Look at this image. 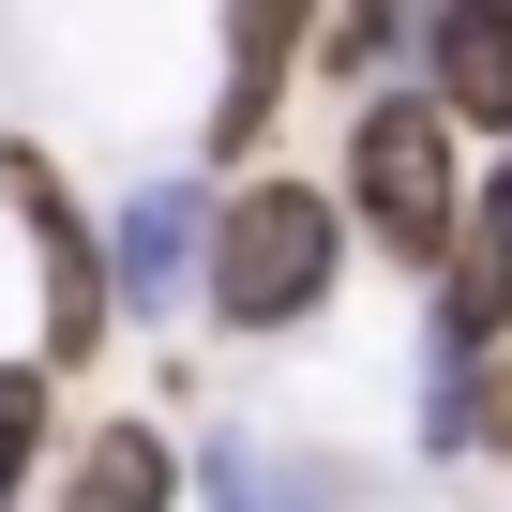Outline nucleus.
Segmentation results:
<instances>
[{
  "label": "nucleus",
  "instance_id": "nucleus-1",
  "mask_svg": "<svg viewBox=\"0 0 512 512\" xmlns=\"http://www.w3.org/2000/svg\"><path fill=\"white\" fill-rule=\"evenodd\" d=\"M347 196L332 181H302V166H241L226 196H211V287H196V317L226 332V347H287V332H317L332 317V287H347Z\"/></svg>",
  "mask_w": 512,
  "mask_h": 512
},
{
  "label": "nucleus",
  "instance_id": "nucleus-2",
  "mask_svg": "<svg viewBox=\"0 0 512 512\" xmlns=\"http://www.w3.org/2000/svg\"><path fill=\"white\" fill-rule=\"evenodd\" d=\"M347 226L362 256H392V272H437V256L467 241V196H482V136L422 91V76H377L347 91Z\"/></svg>",
  "mask_w": 512,
  "mask_h": 512
},
{
  "label": "nucleus",
  "instance_id": "nucleus-3",
  "mask_svg": "<svg viewBox=\"0 0 512 512\" xmlns=\"http://www.w3.org/2000/svg\"><path fill=\"white\" fill-rule=\"evenodd\" d=\"M0 196H16L31 272H46V362H61V377L106 362V332H121V302H106V211H76V181H61L31 136H0Z\"/></svg>",
  "mask_w": 512,
  "mask_h": 512
},
{
  "label": "nucleus",
  "instance_id": "nucleus-4",
  "mask_svg": "<svg viewBox=\"0 0 512 512\" xmlns=\"http://www.w3.org/2000/svg\"><path fill=\"white\" fill-rule=\"evenodd\" d=\"M317 16H332V0H226V76H211V136H196L226 181L272 151V106H287V76L317 61Z\"/></svg>",
  "mask_w": 512,
  "mask_h": 512
},
{
  "label": "nucleus",
  "instance_id": "nucleus-5",
  "mask_svg": "<svg viewBox=\"0 0 512 512\" xmlns=\"http://www.w3.org/2000/svg\"><path fill=\"white\" fill-rule=\"evenodd\" d=\"M211 287V181H136L106 211V302L121 317H196Z\"/></svg>",
  "mask_w": 512,
  "mask_h": 512
},
{
  "label": "nucleus",
  "instance_id": "nucleus-6",
  "mask_svg": "<svg viewBox=\"0 0 512 512\" xmlns=\"http://www.w3.org/2000/svg\"><path fill=\"white\" fill-rule=\"evenodd\" d=\"M482 151L512 136V0H422V61H407Z\"/></svg>",
  "mask_w": 512,
  "mask_h": 512
},
{
  "label": "nucleus",
  "instance_id": "nucleus-7",
  "mask_svg": "<svg viewBox=\"0 0 512 512\" xmlns=\"http://www.w3.org/2000/svg\"><path fill=\"white\" fill-rule=\"evenodd\" d=\"M497 347H512V241L467 226L422 272V362H497Z\"/></svg>",
  "mask_w": 512,
  "mask_h": 512
},
{
  "label": "nucleus",
  "instance_id": "nucleus-8",
  "mask_svg": "<svg viewBox=\"0 0 512 512\" xmlns=\"http://www.w3.org/2000/svg\"><path fill=\"white\" fill-rule=\"evenodd\" d=\"M46 512H181V452H166V422H91V437H61V497Z\"/></svg>",
  "mask_w": 512,
  "mask_h": 512
},
{
  "label": "nucleus",
  "instance_id": "nucleus-9",
  "mask_svg": "<svg viewBox=\"0 0 512 512\" xmlns=\"http://www.w3.org/2000/svg\"><path fill=\"white\" fill-rule=\"evenodd\" d=\"M332 497H347V482H332L317 452H256L241 422L196 452V512H332Z\"/></svg>",
  "mask_w": 512,
  "mask_h": 512
},
{
  "label": "nucleus",
  "instance_id": "nucleus-10",
  "mask_svg": "<svg viewBox=\"0 0 512 512\" xmlns=\"http://www.w3.org/2000/svg\"><path fill=\"white\" fill-rule=\"evenodd\" d=\"M407 61H422V0H332V16H317V76L332 91H377Z\"/></svg>",
  "mask_w": 512,
  "mask_h": 512
},
{
  "label": "nucleus",
  "instance_id": "nucleus-11",
  "mask_svg": "<svg viewBox=\"0 0 512 512\" xmlns=\"http://www.w3.org/2000/svg\"><path fill=\"white\" fill-rule=\"evenodd\" d=\"M61 452V362L31 347V362H0V512L31 497V467Z\"/></svg>",
  "mask_w": 512,
  "mask_h": 512
},
{
  "label": "nucleus",
  "instance_id": "nucleus-12",
  "mask_svg": "<svg viewBox=\"0 0 512 512\" xmlns=\"http://www.w3.org/2000/svg\"><path fill=\"white\" fill-rule=\"evenodd\" d=\"M467 467H512V347L467 362Z\"/></svg>",
  "mask_w": 512,
  "mask_h": 512
},
{
  "label": "nucleus",
  "instance_id": "nucleus-13",
  "mask_svg": "<svg viewBox=\"0 0 512 512\" xmlns=\"http://www.w3.org/2000/svg\"><path fill=\"white\" fill-rule=\"evenodd\" d=\"M467 226H497V241H512V136L482 151V196H467Z\"/></svg>",
  "mask_w": 512,
  "mask_h": 512
}]
</instances>
